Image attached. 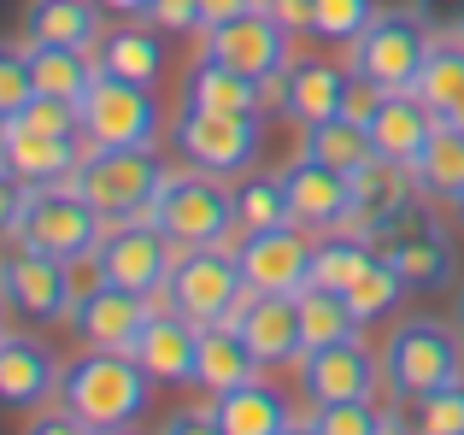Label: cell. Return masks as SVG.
<instances>
[{"mask_svg": "<svg viewBox=\"0 0 464 435\" xmlns=\"http://www.w3.org/2000/svg\"><path fill=\"white\" fill-rule=\"evenodd\" d=\"M0 300L30 324H59L77 306V271L65 259H53V253L12 247L0 253Z\"/></svg>", "mask_w": 464, "mask_h": 435, "instance_id": "11", "label": "cell"}, {"mask_svg": "<svg viewBox=\"0 0 464 435\" xmlns=\"http://www.w3.org/2000/svg\"><path fill=\"white\" fill-rule=\"evenodd\" d=\"M453 324H459V335H464V288H459V300H453Z\"/></svg>", "mask_w": 464, "mask_h": 435, "instance_id": "54", "label": "cell"}, {"mask_svg": "<svg viewBox=\"0 0 464 435\" xmlns=\"http://www.w3.org/2000/svg\"><path fill=\"white\" fill-rule=\"evenodd\" d=\"M212 412H218V430L224 435H283L288 418H295L288 401H283V389H271V382H259V377L212 394Z\"/></svg>", "mask_w": 464, "mask_h": 435, "instance_id": "25", "label": "cell"}, {"mask_svg": "<svg viewBox=\"0 0 464 435\" xmlns=\"http://www.w3.org/2000/svg\"><path fill=\"white\" fill-rule=\"evenodd\" d=\"M247 6H259V0H200V30H212V24H229V18H241Z\"/></svg>", "mask_w": 464, "mask_h": 435, "instance_id": "49", "label": "cell"}, {"mask_svg": "<svg viewBox=\"0 0 464 435\" xmlns=\"http://www.w3.org/2000/svg\"><path fill=\"white\" fill-rule=\"evenodd\" d=\"M411 424L423 435H464V377L430 389L423 401H411Z\"/></svg>", "mask_w": 464, "mask_h": 435, "instance_id": "39", "label": "cell"}, {"mask_svg": "<svg viewBox=\"0 0 464 435\" xmlns=\"http://www.w3.org/2000/svg\"><path fill=\"white\" fill-rule=\"evenodd\" d=\"M148 224H159L177 247H218V241L236 236V195L224 188V177L200 171H165L153 207H148Z\"/></svg>", "mask_w": 464, "mask_h": 435, "instance_id": "3", "label": "cell"}, {"mask_svg": "<svg viewBox=\"0 0 464 435\" xmlns=\"http://www.w3.org/2000/svg\"><path fill=\"white\" fill-rule=\"evenodd\" d=\"M182 106H200V112H259V82L200 53V65H188V77H182Z\"/></svg>", "mask_w": 464, "mask_h": 435, "instance_id": "28", "label": "cell"}, {"mask_svg": "<svg viewBox=\"0 0 464 435\" xmlns=\"http://www.w3.org/2000/svg\"><path fill=\"white\" fill-rule=\"evenodd\" d=\"M65 365H53L35 335H0V406L6 412H35L47 394H59Z\"/></svg>", "mask_w": 464, "mask_h": 435, "instance_id": "23", "label": "cell"}, {"mask_svg": "<svg viewBox=\"0 0 464 435\" xmlns=\"http://www.w3.org/2000/svg\"><path fill=\"white\" fill-rule=\"evenodd\" d=\"M259 377V359H253V347L241 342L236 324H200V389L224 394L236 389V382Z\"/></svg>", "mask_w": 464, "mask_h": 435, "instance_id": "30", "label": "cell"}, {"mask_svg": "<svg viewBox=\"0 0 464 435\" xmlns=\"http://www.w3.org/2000/svg\"><path fill=\"white\" fill-rule=\"evenodd\" d=\"M159 435H224V430H218L212 406H182V412H170L165 424H159Z\"/></svg>", "mask_w": 464, "mask_h": 435, "instance_id": "46", "label": "cell"}, {"mask_svg": "<svg viewBox=\"0 0 464 435\" xmlns=\"http://www.w3.org/2000/svg\"><path fill=\"white\" fill-rule=\"evenodd\" d=\"M435 124H441V118L430 112V101H423L418 89H388L382 106H376V118L364 130H371V141H376V160L418 165V153L430 148Z\"/></svg>", "mask_w": 464, "mask_h": 435, "instance_id": "22", "label": "cell"}, {"mask_svg": "<svg viewBox=\"0 0 464 435\" xmlns=\"http://www.w3.org/2000/svg\"><path fill=\"white\" fill-rule=\"evenodd\" d=\"M30 47H94L101 42V0H30L24 6Z\"/></svg>", "mask_w": 464, "mask_h": 435, "instance_id": "26", "label": "cell"}, {"mask_svg": "<svg viewBox=\"0 0 464 435\" xmlns=\"http://www.w3.org/2000/svg\"><path fill=\"white\" fill-rule=\"evenodd\" d=\"M406 288H411V283H406V276H400L394 265L382 259V253H376V259L364 265V271L353 276V283L341 288V295H347V306L359 312V324H376V318H388V312H394L400 300H406Z\"/></svg>", "mask_w": 464, "mask_h": 435, "instance_id": "37", "label": "cell"}, {"mask_svg": "<svg viewBox=\"0 0 464 435\" xmlns=\"http://www.w3.org/2000/svg\"><path fill=\"white\" fill-rule=\"evenodd\" d=\"M324 435H382L388 412H376V401H335V406H312Z\"/></svg>", "mask_w": 464, "mask_h": 435, "instance_id": "41", "label": "cell"}, {"mask_svg": "<svg viewBox=\"0 0 464 435\" xmlns=\"http://www.w3.org/2000/svg\"><path fill=\"white\" fill-rule=\"evenodd\" d=\"M94 259H101V271L112 276V283H124V288H136V295L153 300V295H165V283H170L177 241L159 224H148V218H124V224H106Z\"/></svg>", "mask_w": 464, "mask_h": 435, "instance_id": "12", "label": "cell"}, {"mask_svg": "<svg viewBox=\"0 0 464 435\" xmlns=\"http://www.w3.org/2000/svg\"><path fill=\"white\" fill-rule=\"evenodd\" d=\"M71 183L94 200V212H101L106 224H124V218H148L165 171H159L153 148H94L89 141V153H82Z\"/></svg>", "mask_w": 464, "mask_h": 435, "instance_id": "6", "label": "cell"}, {"mask_svg": "<svg viewBox=\"0 0 464 435\" xmlns=\"http://www.w3.org/2000/svg\"><path fill=\"white\" fill-rule=\"evenodd\" d=\"M382 94H388V89H376V82L353 77V82H347V101H341V118H353V124H371L376 106H382Z\"/></svg>", "mask_w": 464, "mask_h": 435, "instance_id": "47", "label": "cell"}, {"mask_svg": "<svg viewBox=\"0 0 464 435\" xmlns=\"http://www.w3.org/2000/svg\"><path fill=\"white\" fill-rule=\"evenodd\" d=\"M376 353L347 335V342H329L300 353V394L312 406H335V401H376Z\"/></svg>", "mask_w": 464, "mask_h": 435, "instance_id": "17", "label": "cell"}, {"mask_svg": "<svg viewBox=\"0 0 464 435\" xmlns=\"http://www.w3.org/2000/svg\"><path fill=\"white\" fill-rule=\"evenodd\" d=\"M411 6H418V18L435 30V42H447V35L464 42V0H411Z\"/></svg>", "mask_w": 464, "mask_h": 435, "instance_id": "44", "label": "cell"}, {"mask_svg": "<svg viewBox=\"0 0 464 435\" xmlns=\"http://www.w3.org/2000/svg\"><path fill=\"white\" fill-rule=\"evenodd\" d=\"M300 153H312V160H324V165H335V171L353 177L376 160V141H371V130L353 124V118H329V124H306Z\"/></svg>", "mask_w": 464, "mask_h": 435, "instance_id": "33", "label": "cell"}, {"mask_svg": "<svg viewBox=\"0 0 464 435\" xmlns=\"http://www.w3.org/2000/svg\"><path fill=\"white\" fill-rule=\"evenodd\" d=\"M170 141L200 171L241 177L265 153V112H200V106H182L177 124H170Z\"/></svg>", "mask_w": 464, "mask_h": 435, "instance_id": "7", "label": "cell"}, {"mask_svg": "<svg viewBox=\"0 0 464 435\" xmlns=\"http://www.w3.org/2000/svg\"><path fill=\"white\" fill-rule=\"evenodd\" d=\"M159 300L136 295V288L112 283V276H94L89 288L77 295V306H71V330L82 335V347H124V353H136L141 330H148Z\"/></svg>", "mask_w": 464, "mask_h": 435, "instance_id": "14", "label": "cell"}, {"mask_svg": "<svg viewBox=\"0 0 464 435\" xmlns=\"http://www.w3.org/2000/svg\"><path fill=\"white\" fill-rule=\"evenodd\" d=\"M24 195H30V183H24L18 171H12L6 160H0V241L18 236V212H24Z\"/></svg>", "mask_w": 464, "mask_h": 435, "instance_id": "43", "label": "cell"}, {"mask_svg": "<svg viewBox=\"0 0 464 435\" xmlns=\"http://www.w3.org/2000/svg\"><path fill=\"white\" fill-rule=\"evenodd\" d=\"M288 35H312V0H259Z\"/></svg>", "mask_w": 464, "mask_h": 435, "instance_id": "48", "label": "cell"}, {"mask_svg": "<svg viewBox=\"0 0 464 435\" xmlns=\"http://www.w3.org/2000/svg\"><path fill=\"white\" fill-rule=\"evenodd\" d=\"M411 89L430 101L435 118H447L464 101V42H459V35H447V42L430 47V59H423V71H418V82H411Z\"/></svg>", "mask_w": 464, "mask_h": 435, "instance_id": "36", "label": "cell"}, {"mask_svg": "<svg viewBox=\"0 0 464 435\" xmlns=\"http://www.w3.org/2000/svg\"><path fill=\"white\" fill-rule=\"evenodd\" d=\"M247 276H241V259L229 241L218 247H177V265H170V283H165V300L194 324H224L229 306L241 300Z\"/></svg>", "mask_w": 464, "mask_h": 435, "instance_id": "8", "label": "cell"}, {"mask_svg": "<svg viewBox=\"0 0 464 435\" xmlns=\"http://www.w3.org/2000/svg\"><path fill=\"white\" fill-rule=\"evenodd\" d=\"M376 0H312V35L317 42H359L376 18Z\"/></svg>", "mask_w": 464, "mask_h": 435, "instance_id": "38", "label": "cell"}, {"mask_svg": "<svg viewBox=\"0 0 464 435\" xmlns=\"http://www.w3.org/2000/svg\"><path fill=\"white\" fill-rule=\"evenodd\" d=\"M441 124H459V130H464V101H459V106H453V112H447V118H441Z\"/></svg>", "mask_w": 464, "mask_h": 435, "instance_id": "55", "label": "cell"}, {"mask_svg": "<svg viewBox=\"0 0 464 435\" xmlns=\"http://www.w3.org/2000/svg\"><path fill=\"white\" fill-rule=\"evenodd\" d=\"M283 435H324V430H317V418H288Z\"/></svg>", "mask_w": 464, "mask_h": 435, "instance_id": "51", "label": "cell"}, {"mask_svg": "<svg viewBox=\"0 0 464 435\" xmlns=\"http://www.w3.org/2000/svg\"><path fill=\"white\" fill-rule=\"evenodd\" d=\"M30 71L35 94H59V101L82 106V94L101 77V59H94V47H30Z\"/></svg>", "mask_w": 464, "mask_h": 435, "instance_id": "31", "label": "cell"}, {"mask_svg": "<svg viewBox=\"0 0 464 435\" xmlns=\"http://www.w3.org/2000/svg\"><path fill=\"white\" fill-rule=\"evenodd\" d=\"M89 153V136H53V130H35L24 118L0 124V160L24 177V183H71Z\"/></svg>", "mask_w": 464, "mask_h": 435, "instance_id": "18", "label": "cell"}, {"mask_svg": "<svg viewBox=\"0 0 464 435\" xmlns=\"http://www.w3.org/2000/svg\"><path fill=\"white\" fill-rule=\"evenodd\" d=\"M283 188H288L295 224H306V229H341L347 224V200H353V177L347 171L300 153V160L283 165Z\"/></svg>", "mask_w": 464, "mask_h": 435, "instance_id": "19", "label": "cell"}, {"mask_svg": "<svg viewBox=\"0 0 464 435\" xmlns=\"http://www.w3.org/2000/svg\"><path fill=\"white\" fill-rule=\"evenodd\" d=\"M241 330V342L253 347L259 365H300L306 335H300V300L295 295H265V288H241V300L229 306V318Z\"/></svg>", "mask_w": 464, "mask_h": 435, "instance_id": "16", "label": "cell"}, {"mask_svg": "<svg viewBox=\"0 0 464 435\" xmlns=\"http://www.w3.org/2000/svg\"><path fill=\"white\" fill-rule=\"evenodd\" d=\"M94 435H136V430H130V424H101Z\"/></svg>", "mask_w": 464, "mask_h": 435, "instance_id": "53", "label": "cell"}, {"mask_svg": "<svg viewBox=\"0 0 464 435\" xmlns=\"http://www.w3.org/2000/svg\"><path fill=\"white\" fill-rule=\"evenodd\" d=\"M101 236H106V218L94 212V200L82 195L77 183H30L24 212H18V236L12 241L77 265L101 247Z\"/></svg>", "mask_w": 464, "mask_h": 435, "instance_id": "4", "label": "cell"}, {"mask_svg": "<svg viewBox=\"0 0 464 435\" xmlns=\"http://www.w3.org/2000/svg\"><path fill=\"white\" fill-rule=\"evenodd\" d=\"M24 435H94V424H82V418L71 412L65 401H59L53 412H35L30 424H24Z\"/></svg>", "mask_w": 464, "mask_h": 435, "instance_id": "45", "label": "cell"}, {"mask_svg": "<svg viewBox=\"0 0 464 435\" xmlns=\"http://www.w3.org/2000/svg\"><path fill=\"white\" fill-rule=\"evenodd\" d=\"M0 335H6V330H0Z\"/></svg>", "mask_w": 464, "mask_h": 435, "instance_id": "56", "label": "cell"}, {"mask_svg": "<svg viewBox=\"0 0 464 435\" xmlns=\"http://www.w3.org/2000/svg\"><path fill=\"white\" fill-rule=\"evenodd\" d=\"M283 77H288V106H283L288 118H300V124H329V118H341L353 71L329 65V59H295Z\"/></svg>", "mask_w": 464, "mask_h": 435, "instance_id": "27", "label": "cell"}, {"mask_svg": "<svg viewBox=\"0 0 464 435\" xmlns=\"http://www.w3.org/2000/svg\"><path fill=\"white\" fill-rule=\"evenodd\" d=\"M165 118H159V101L153 89L141 82H124V77H94V89L82 94V136L94 148H153Z\"/></svg>", "mask_w": 464, "mask_h": 435, "instance_id": "10", "label": "cell"}, {"mask_svg": "<svg viewBox=\"0 0 464 435\" xmlns=\"http://www.w3.org/2000/svg\"><path fill=\"white\" fill-rule=\"evenodd\" d=\"M236 259L247 288L265 295H300L312 283V236L306 224H276V229H253L236 241Z\"/></svg>", "mask_w": 464, "mask_h": 435, "instance_id": "15", "label": "cell"}, {"mask_svg": "<svg viewBox=\"0 0 464 435\" xmlns=\"http://www.w3.org/2000/svg\"><path fill=\"white\" fill-rule=\"evenodd\" d=\"M236 195V229L253 236V229H276V224H295L288 212V188H283V171L265 177V171H241V183L229 188Z\"/></svg>", "mask_w": 464, "mask_h": 435, "instance_id": "35", "label": "cell"}, {"mask_svg": "<svg viewBox=\"0 0 464 435\" xmlns=\"http://www.w3.org/2000/svg\"><path fill=\"white\" fill-rule=\"evenodd\" d=\"M411 200H418V177H411V165L371 160L364 171H353V200H347V224H341V229L382 236V229L394 224Z\"/></svg>", "mask_w": 464, "mask_h": 435, "instance_id": "21", "label": "cell"}, {"mask_svg": "<svg viewBox=\"0 0 464 435\" xmlns=\"http://www.w3.org/2000/svg\"><path fill=\"white\" fill-rule=\"evenodd\" d=\"M106 12H112V18H148V6L153 0H101Z\"/></svg>", "mask_w": 464, "mask_h": 435, "instance_id": "50", "label": "cell"}, {"mask_svg": "<svg viewBox=\"0 0 464 435\" xmlns=\"http://www.w3.org/2000/svg\"><path fill=\"white\" fill-rule=\"evenodd\" d=\"M371 259H376V236H359V229H324V236L312 241V283L347 288Z\"/></svg>", "mask_w": 464, "mask_h": 435, "instance_id": "34", "label": "cell"}, {"mask_svg": "<svg viewBox=\"0 0 464 435\" xmlns=\"http://www.w3.org/2000/svg\"><path fill=\"white\" fill-rule=\"evenodd\" d=\"M153 389L159 382L148 377V365L136 353H124V347H82L65 365V377H59V401L94 430L101 424H136L148 412Z\"/></svg>", "mask_w": 464, "mask_h": 435, "instance_id": "1", "label": "cell"}, {"mask_svg": "<svg viewBox=\"0 0 464 435\" xmlns=\"http://www.w3.org/2000/svg\"><path fill=\"white\" fill-rule=\"evenodd\" d=\"M382 435H423V430H418V424H406V418H388Z\"/></svg>", "mask_w": 464, "mask_h": 435, "instance_id": "52", "label": "cell"}, {"mask_svg": "<svg viewBox=\"0 0 464 435\" xmlns=\"http://www.w3.org/2000/svg\"><path fill=\"white\" fill-rule=\"evenodd\" d=\"M300 335H306V353L312 347H329V342H347V335H359V312L347 306V295L341 288H324V283H306L300 288Z\"/></svg>", "mask_w": 464, "mask_h": 435, "instance_id": "32", "label": "cell"}, {"mask_svg": "<svg viewBox=\"0 0 464 435\" xmlns=\"http://www.w3.org/2000/svg\"><path fill=\"white\" fill-rule=\"evenodd\" d=\"M148 24L165 35H188V30H200V0H153Z\"/></svg>", "mask_w": 464, "mask_h": 435, "instance_id": "42", "label": "cell"}, {"mask_svg": "<svg viewBox=\"0 0 464 435\" xmlns=\"http://www.w3.org/2000/svg\"><path fill=\"white\" fill-rule=\"evenodd\" d=\"M435 47V30L418 18V6H382L359 42H347V71L376 89H411Z\"/></svg>", "mask_w": 464, "mask_h": 435, "instance_id": "5", "label": "cell"}, {"mask_svg": "<svg viewBox=\"0 0 464 435\" xmlns=\"http://www.w3.org/2000/svg\"><path fill=\"white\" fill-rule=\"evenodd\" d=\"M382 377H388V389H394L400 401H423V394L441 389V382H459L464 377L459 324L430 318V312L400 318L394 330H388V347H382Z\"/></svg>", "mask_w": 464, "mask_h": 435, "instance_id": "2", "label": "cell"}, {"mask_svg": "<svg viewBox=\"0 0 464 435\" xmlns=\"http://www.w3.org/2000/svg\"><path fill=\"white\" fill-rule=\"evenodd\" d=\"M35 101V71H30V47H12L0 42V124L24 112Z\"/></svg>", "mask_w": 464, "mask_h": 435, "instance_id": "40", "label": "cell"}, {"mask_svg": "<svg viewBox=\"0 0 464 435\" xmlns=\"http://www.w3.org/2000/svg\"><path fill=\"white\" fill-rule=\"evenodd\" d=\"M376 253H382L411 288H423V295H441V288H453V276H459L453 236H447V229L435 224V212H423L418 200L376 236Z\"/></svg>", "mask_w": 464, "mask_h": 435, "instance_id": "9", "label": "cell"}, {"mask_svg": "<svg viewBox=\"0 0 464 435\" xmlns=\"http://www.w3.org/2000/svg\"><path fill=\"white\" fill-rule=\"evenodd\" d=\"M411 177H418L423 200H447V207H459V200H464V130L459 124H435V136H430V148L418 153Z\"/></svg>", "mask_w": 464, "mask_h": 435, "instance_id": "29", "label": "cell"}, {"mask_svg": "<svg viewBox=\"0 0 464 435\" xmlns=\"http://www.w3.org/2000/svg\"><path fill=\"white\" fill-rule=\"evenodd\" d=\"M288 42H295V35H288L265 6H247L241 18L200 30V53L218 59V65H229V71H241V77H253V82L276 77V71L288 65Z\"/></svg>", "mask_w": 464, "mask_h": 435, "instance_id": "13", "label": "cell"}, {"mask_svg": "<svg viewBox=\"0 0 464 435\" xmlns=\"http://www.w3.org/2000/svg\"><path fill=\"white\" fill-rule=\"evenodd\" d=\"M136 359L148 365L153 382H170V389L200 382V324L182 318L177 306H153L148 330L136 342Z\"/></svg>", "mask_w": 464, "mask_h": 435, "instance_id": "20", "label": "cell"}, {"mask_svg": "<svg viewBox=\"0 0 464 435\" xmlns=\"http://www.w3.org/2000/svg\"><path fill=\"white\" fill-rule=\"evenodd\" d=\"M165 30H153L148 18L141 24H112V30L94 42V59H101L106 77H124V82H141V89H153L159 77H165V42H159Z\"/></svg>", "mask_w": 464, "mask_h": 435, "instance_id": "24", "label": "cell"}]
</instances>
